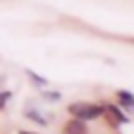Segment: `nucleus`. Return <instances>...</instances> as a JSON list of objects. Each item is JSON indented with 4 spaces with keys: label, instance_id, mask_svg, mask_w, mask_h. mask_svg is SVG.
<instances>
[{
    "label": "nucleus",
    "instance_id": "4",
    "mask_svg": "<svg viewBox=\"0 0 134 134\" xmlns=\"http://www.w3.org/2000/svg\"><path fill=\"white\" fill-rule=\"evenodd\" d=\"M110 112H112V119H116V121H121V123H127V119H125L123 114L119 112V107H114V105H110Z\"/></svg>",
    "mask_w": 134,
    "mask_h": 134
},
{
    "label": "nucleus",
    "instance_id": "5",
    "mask_svg": "<svg viewBox=\"0 0 134 134\" xmlns=\"http://www.w3.org/2000/svg\"><path fill=\"white\" fill-rule=\"evenodd\" d=\"M7 98H9V94H0V107L5 105V100H7Z\"/></svg>",
    "mask_w": 134,
    "mask_h": 134
},
{
    "label": "nucleus",
    "instance_id": "2",
    "mask_svg": "<svg viewBox=\"0 0 134 134\" xmlns=\"http://www.w3.org/2000/svg\"><path fill=\"white\" fill-rule=\"evenodd\" d=\"M63 134H87V125L85 121H78V119H72L69 123L65 125Z\"/></svg>",
    "mask_w": 134,
    "mask_h": 134
},
{
    "label": "nucleus",
    "instance_id": "6",
    "mask_svg": "<svg viewBox=\"0 0 134 134\" xmlns=\"http://www.w3.org/2000/svg\"><path fill=\"white\" fill-rule=\"evenodd\" d=\"M20 134H31V132H20Z\"/></svg>",
    "mask_w": 134,
    "mask_h": 134
},
{
    "label": "nucleus",
    "instance_id": "1",
    "mask_svg": "<svg viewBox=\"0 0 134 134\" xmlns=\"http://www.w3.org/2000/svg\"><path fill=\"white\" fill-rule=\"evenodd\" d=\"M69 112L78 121H90V119H96V116L103 114V107L100 105H90V103H72Z\"/></svg>",
    "mask_w": 134,
    "mask_h": 134
},
{
    "label": "nucleus",
    "instance_id": "3",
    "mask_svg": "<svg viewBox=\"0 0 134 134\" xmlns=\"http://www.w3.org/2000/svg\"><path fill=\"white\" fill-rule=\"evenodd\" d=\"M119 98H121V103H123L125 107H134V96L132 94H127V92H119Z\"/></svg>",
    "mask_w": 134,
    "mask_h": 134
}]
</instances>
